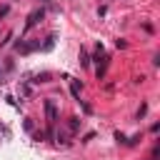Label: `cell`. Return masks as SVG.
I'll list each match as a JSON object with an SVG mask.
<instances>
[{"label":"cell","instance_id":"obj_1","mask_svg":"<svg viewBox=\"0 0 160 160\" xmlns=\"http://www.w3.org/2000/svg\"><path fill=\"white\" fill-rule=\"evenodd\" d=\"M45 115H48V120H50V122H55V120H58V108H55V102H52V100H45Z\"/></svg>","mask_w":160,"mask_h":160},{"label":"cell","instance_id":"obj_4","mask_svg":"<svg viewBox=\"0 0 160 160\" xmlns=\"http://www.w3.org/2000/svg\"><path fill=\"white\" fill-rule=\"evenodd\" d=\"M80 128V118H70V130H78Z\"/></svg>","mask_w":160,"mask_h":160},{"label":"cell","instance_id":"obj_2","mask_svg":"<svg viewBox=\"0 0 160 160\" xmlns=\"http://www.w3.org/2000/svg\"><path fill=\"white\" fill-rule=\"evenodd\" d=\"M40 18H42V10H35V12H30V18H28V22H25V30H30V28H32V25H35Z\"/></svg>","mask_w":160,"mask_h":160},{"label":"cell","instance_id":"obj_5","mask_svg":"<svg viewBox=\"0 0 160 160\" xmlns=\"http://www.w3.org/2000/svg\"><path fill=\"white\" fill-rule=\"evenodd\" d=\"M48 78H50V75H48V72H42V75H38V78H35V82H48Z\"/></svg>","mask_w":160,"mask_h":160},{"label":"cell","instance_id":"obj_3","mask_svg":"<svg viewBox=\"0 0 160 160\" xmlns=\"http://www.w3.org/2000/svg\"><path fill=\"white\" fill-rule=\"evenodd\" d=\"M72 98L80 100V85H78V82H72Z\"/></svg>","mask_w":160,"mask_h":160},{"label":"cell","instance_id":"obj_6","mask_svg":"<svg viewBox=\"0 0 160 160\" xmlns=\"http://www.w3.org/2000/svg\"><path fill=\"white\" fill-rule=\"evenodd\" d=\"M80 62H82V65H88V62H90V60H88V52H85V50L80 52Z\"/></svg>","mask_w":160,"mask_h":160}]
</instances>
